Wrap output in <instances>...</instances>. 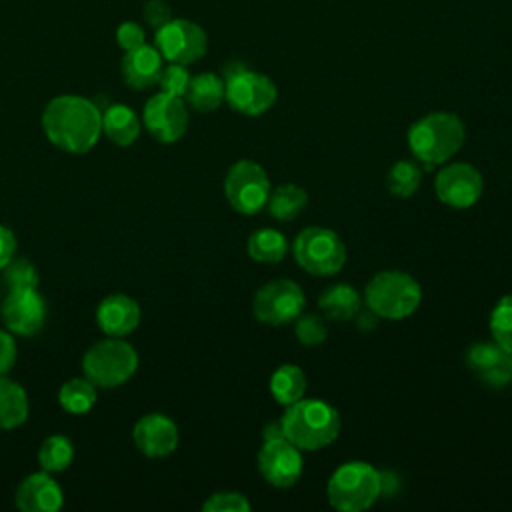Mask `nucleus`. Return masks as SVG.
Listing matches in <instances>:
<instances>
[{
  "mask_svg": "<svg viewBox=\"0 0 512 512\" xmlns=\"http://www.w3.org/2000/svg\"><path fill=\"white\" fill-rule=\"evenodd\" d=\"M42 130L56 148L86 154L102 136V110L84 96L60 94L44 106Z\"/></svg>",
  "mask_w": 512,
  "mask_h": 512,
  "instance_id": "nucleus-1",
  "label": "nucleus"
},
{
  "mask_svg": "<svg viewBox=\"0 0 512 512\" xmlns=\"http://www.w3.org/2000/svg\"><path fill=\"white\" fill-rule=\"evenodd\" d=\"M340 414L318 398H300L288 404L282 418V434L300 450H322L338 438Z\"/></svg>",
  "mask_w": 512,
  "mask_h": 512,
  "instance_id": "nucleus-2",
  "label": "nucleus"
},
{
  "mask_svg": "<svg viewBox=\"0 0 512 512\" xmlns=\"http://www.w3.org/2000/svg\"><path fill=\"white\" fill-rule=\"evenodd\" d=\"M464 122L452 112H430L408 130V146L416 160L428 166L446 164L464 144Z\"/></svg>",
  "mask_w": 512,
  "mask_h": 512,
  "instance_id": "nucleus-3",
  "label": "nucleus"
},
{
  "mask_svg": "<svg viewBox=\"0 0 512 512\" xmlns=\"http://www.w3.org/2000/svg\"><path fill=\"white\" fill-rule=\"evenodd\" d=\"M368 310L386 320L412 316L422 302V288L414 276L402 270H382L374 274L364 288Z\"/></svg>",
  "mask_w": 512,
  "mask_h": 512,
  "instance_id": "nucleus-4",
  "label": "nucleus"
},
{
  "mask_svg": "<svg viewBox=\"0 0 512 512\" xmlns=\"http://www.w3.org/2000/svg\"><path fill=\"white\" fill-rule=\"evenodd\" d=\"M382 494V474L368 462L350 460L340 464L326 486L332 508L340 512H362Z\"/></svg>",
  "mask_w": 512,
  "mask_h": 512,
  "instance_id": "nucleus-5",
  "label": "nucleus"
},
{
  "mask_svg": "<svg viewBox=\"0 0 512 512\" xmlns=\"http://www.w3.org/2000/svg\"><path fill=\"white\" fill-rule=\"evenodd\" d=\"M138 368V352L124 338L108 336L92 344L82 356L84 376L96 388H116L128 382Z\"/></svg>",
  "mask_w": 512,
  "mask_h": 512,
  "instance_id": "nucleus-6",
  "label": "nucleus"
},
{
  "mask_svg": "<svg viewBox=\"0 0 512 512\" xmlns=\"http://www.w3.org/2000/svg\"><path fill=\"white\" fill-rule=\"evenodd\" d=\"M296 264L312 276H332L346 264V246L342 238L322 226H310L298 232L292 242Z\"/></svg>",
  "mask_w": 512,
  "mask_h": 512,
  "instance_id": "nucleus-7",
  "label": "nucleus"
},
{
  "mask_svg": "<svg viewBox=\"0 0 512 512\" xmlns=\"http://www.w3.org/2000/svg\"><path fill=\"white\" fill-rule=\"evenodd\" d=\"M224 84V100L244 116H260L268 112L278 96L276 84L268 76L236 64L226 70Z\"/></svg>",
  "mask_w": 512,
  "mask_h": 512,
  "instance_id": "nucleus-8",
  "label": "nucleus"
},
{
  "mask_svg": "<svg viewBox=\"0 0 512 512\" xmlns=\"http://www.w3.org/2000/svg\"><path fill=\"white\" fill-rule=\"evenodd\" d=\"M270 180L266 170L254 160L234 162L224 178V196L228 204L246 216L260 212L270 196Z\"/></svg>",
  "mask_w": 512,
  "mask_h": 512,
  "instance_id": "nucleus-9",
  "label": "nucleus"
},
{
  "mask_svg": "<svg viewBox=\"0 0 512 512\" xmlns=\"http://www.w3.org/2000/svg\"><path fill=\"white\" fill-rule=\"evenodd\" d=\"M306 304V296L294 280L276 278L260 286L252 300V312L258 322L282 326L296 320Z\"/></svg>",
  "mask_w": 512,
  "mask_h": 512,
  "instance_id": "nucleus-10",
  "label": "nucleus"
},
{
  "mask_svg": "<svg viewBox=\"0 0 512 512\" xmlns=\"http://www.w3.org/2000/svg\"><path fill=\"white\" fill-rule=\"evenodd\" d=\"M154 46L164 60L188 66L206 54L208 38L200 24L186 18H172L156 30Z\"/></svg>",
  "mask_w": 512,
  "mask_h": 512,
  "instance_id": "nucleus-11",
  "label": "nucleus"
},
{
  "mask_svg": "<svg viewBox=\"0 0 512 512\" xmlns=\"http://www.w3.org/2000/svg\"><path fill=\"white\" fill-rule=\"evenodd\" d=\"M142 122L148 134L162 144L180 140L188 128V108L184 98L160 90L146 100Z\"/></svg>",
  "mask_w": 512,
  "mask_h": 512,
  "instance_id": "nucleus-12",
  "label": "nucleus"
},
{
  "mask_svg": "<svg viewBox=\"0 0 512 512\" xmlns=\"http://www.w3.org/2000/svg\"><path fill=\"white\" fill-rule=\"evenodd\" d=\"M256 466L260 476L276 486V488H290L302 476V454L290 440L284 436L264 438V444L258 450Z\"/></svg>",
  "mask_w": 512,
  "mask_h": 512,
  "instance_id": "nucleus-13",
  "label": "nucleus"
},
{
  "mask_svg": "<svg viewBox=\"0 0 512 512\" xmlns=\"http://www.w3.org/2000/svg\"><path fill=\"white\" fill-rule=\"evenodd\" d=\"M484 190L482 174L468 162H452L440 168L434 178L436 198L456 210L474 206Z\"/></svg>",
  "mask_w": 512,
  "mask_h": 512,
  "instance_id": "nucleus-14",
  "label": "nucleus"
},
{
  "mask_svg": "<svg viewBox=\"0 0 512 512\" xmlns=\"http://www.w3.org/2000/svg\"><path fill=\"white\" fill-rule=\"evenodd\" d=\"M0 314L8 332L16 336H34L44 328L46 302L36 288L8 290V296L0 304Z\"/></svg>",
  "mask_w": 512,
  "mask_h": 512,
  "instance_id": "nucleus-15",
  "label": "nucleus"
},
{
  "mask_svg": "<svg viewBox=\"0 0 512 512\" xmlns=\"http://www.w3.org/2000/svg\"><path fill=\"white\" fill-rule=\"evenodd\" d=\"M466 368L490 388H504L512 382V352L498 342H474L464 354Z\"/></svg>",
  "mask_w": 512,
  "mask_h": 512,
  "instance_id": "nucleus-16",
  "label": "nucleus"
},
{
  "mask_svg": "<svg viewBox=\"0 0 512 512\" xmlns=\"http://www.w3.org/2000/svg\"><path fill=\"white\" fill-rule=\"evenodd\" d=\"M132 440L138 452H142L144 456L164 458L176 450L180 434L176 422L170 416L150 412L136 420L132 428Z\"/></svg>",
  "mask_w": 512,
  "mask_h": 512,
  "instance_id": "nucleus-17",
  "label": "nucleus"
},
{
  "mask_svg": "<svg viewBox=\"0 0 512 512\" xmlns=\"http://www.w3.org/2000/svg\"><path fill=\"white\" fill-rule=\"evenodd\" d=\"M14 502L22 512H56L64 504V492L50 472L40 470L18 484Z\"/></svg>",
  "mask_w": 512,
  "mask_h": 512,
  "instance_id": "nucleus-18",
  "label": "nucleus"
},
{
  "mask_svg": "<svg viewBox=\"0 0 512 512\" xmlns=\"http://www.w3.org/2000/svg\"><path fill=\"white\" fill-rule=\"evenodd\" d=\"M140 304L128 294H110L96 308V324L106 336L124 338L140 324Z\"/></svg>",
  "mask_w": 512,
  "mask_h": 512,
  "instance_id": "nucleus-19",
  "label": "nucleus"
},
{
  "mask_svg": "<svg viewBox=\"0 0 512 512\" xmlns=\"http://www.w3.org/2000/svg\"><path fill=\"white\" fill-rule=\"evenodd\" d=\"M164 68V58L156 46L142 44L134 50L124 52L120 62L122 80L126 86L134 90H146L158 84L160 74Z\"/></svg>",
  "mask_w": 512,
  "mask_h": 512,
  "instance_id": "nucleus-20",
  "label": "nucleus"
},
{
  "mask_svg": "<svg viewBox=\"0 0 512 512\" xmlns=\"http://www.w3.org/2000/svg\"><path fill=\"white\" fill-rule=\"evenodd\" d=\"M362 306V298L352 284H332L322 290L318 296V308L326 320L346 322L358 316Z\"/></svg>",
  "mask_w": 512,
  "mask_h": 512,
  "instance_id": "nucleus-21",
  "label": "nucleus"
},
{
  "mask_svg": "<svg viewBox=\"0 0 512 512\" xmlns=\"http://www.w3.org/2000/svg\"><path fill=\"white\" fill-rule=\"evenodd\" d=\"M142 130V120L126 104H110L102 112V134L116 146H132Z\"/></svg>",
  "mask_w": 512,
  "mask_h": 512,
  "instance_id": "nucleus-22",
  "label": "nucleus"
},
{
  "mask_svg": "<svg viewBox=\"0 0 512 512\" xmlns=\"http://www.w3.org/2000/svg\"><path fill=\"white\" fill-rule=\"evenodd\" d=\"M224 94H226L224 78H220L214 72H202L190 78L184 100L196 112L208 114L224 102Z\"/></svg>",
  "mask_w": 512,
  "mask_h": 512,
  "instance_id": "nucleus-23",
  "label": "nucleus"
},
{
  "mask_svg": "<svg viewBox=\"0 0 512 512\" xmlns=\"http://www.w3.org/2000/svg\"><path fill=\"white\" fill-rule=\"evenodd\" d=\"M28 410L26 390L18 382L0 376V428L12 430L20 426L28 418Z\"/></svg>",
  "mask_w": 512,
  "mask_h": 512,
  "instance_id": "nucleus-24",
  "label": "nucleus"
},
{
  "mask_svg": "<svg viewBox=\"0 0 512 512\" xmlns=\"http://www.w3.org/2000/svg\"><path fill=\"white\" fill-rule=\"evenodd\" d=\"M270 394L272 398L282 404H294L296 400L304 398L306 392V376L300 366L296 364H282L270 376Z\"/></svg>",
  "mask_w": 512,
  "mask_h": 512,
  "instance_id": "nucleus-25",
  "label": "nucleus"
},
{
  "mask_svg": "<svg viewBox=\"0 0 512 512\" xmlns=\"http://www.w3.org/2000/svg\"><path fill=\"white\" fill-rule=\"evenodd\" d=\"M308 204V192L298 184H280L274 190H270L268 196V212L276 220H294L302 214V210Z\"/></svg>",
  "mask_w": 512,
  "mask_h": 512,
  "instance_id": "nucleus-26",
  "label": "nucleus"
},
{
  "mask_svg": "<svg viewBox=\"0 0 512 512\" xmlns=\"http://www.w3.org/2000/svg\"><path fill=\"white\" fill-rule=\"evenodd\" d=\"M246 250L248 256L260 264H278L288 252V242L280 230L260 228L250 234Z\"/></svg>",
  "mask_w": 512,
  "mask_h": 512,
  "instance_id": "nucleus-27",
  "label": "nucleus"
},
{
  "mask_svg": "<svg viewBox=\"0 0 512 512\" xmlns=\"http://www.w3.org/2000/svg\"><path fill=\"white\" fill-rule=\"evenodd\" d=\"M96 398V384L86 376L70 378L58 388V404L70 414H86L96 404Z\"/></svg>",
  "mask_w": 512,
  "mask_h": 512,
  "instance_id": "nucleus-28",
  "label": "nucleus"
},
{
  "mask_svg": "<svg viewBox=\"0 0 512 512\" xmlns=\"http://www.w3.org/2000/svg\"><path fill=\"white\" fill-rule=\"evenodd\" d=\"M74 460V446L64 434H52L44 438L38 448V462L40 468L54 474L66 470Z\"/></svg>",
  "mask_w": 512,
  "mask_h": 512,
  "instance_id": "nucleus-29",
  "label": "nucleus"
},
{
  "mask_svg": "<svg viewBox=\"0 0 512 512\" xmlns=\"http://www.w3.org/2000/svg\"><path fill=\"white\" fill-rule=\"evenodd\" d=\"M422 184V170L412 160H398L386 174V188L392 196L410 198Z\"/></svg>",
  "mask_w": 512,
  "mask_h": 512,
  "instance_id": "nucleus-30",
  "label": "nucleus"
},
{
  "mask_svg": "<svg viewBox=\"0 0 512 512\" xmlns=\"http://www.w3.org/2000/svg\"><path fill=\"white\" fill-rule=\"evenodd\" d=\"M490 334L492 340L512 352V294L502 296L490 312Z\"/></svg>",
  "mask_w": 512,
  "mask_h": 512,
  "instance_id": "nucleus-31",
  "label": "nucleus"
},
{
  "mask_svg": "<svg viewBox=\"0 0 512 512\" xmlns=\"http://www.w3.org/2000/svg\"><path fill=\"white\" fill-rule=\"evenodd\" d=\"M4 280L8 290L16 288H38V268L30 258H12L4 266Z\"/></svg>",
  "mask_w": 512,
  "mask_h": 512,
  "instance_id": "nucleus-32",
  "label": "nucleus"
},
{
  "mask_svg": "<svg viewBox=\"0 0 512 512\" xmlns=\"http://www.w3.org/2000/svg\"><path fill=\"white\" fill-rule=\"evenodd\" d=\"M326 318L320 314H300L296 318V326H294V334L298 338L300 344L304 346H318L326 340L328 336V326L324 322Z\"/></svg>",
  "mask_w": 512,
  "mask_h": 512,
  "instance_id": "nucleus-33",
  "label": "nucleus"
},
{
  "mask_svg": "<svg viewBox=\"0 0 512 512\" xmlns=\"http://www.w3.org/2000/svg\"><path fill=\"white\" fill-rule=\"evenodd\" d=\"M250 508L252 506H250L248 498L240 492H234V490L214 492L202 504L204 512H248Z\"/></svg>",
  "mask_w": 512,
  "mask_h": 512,
  "instance_id": "nucleus-34",
  "label": "nucleus"
},
{
  "mask_svg": "<svg viewBox=\"0 0 512 512\" xmlns=\"http://www.w3.org/2000/svg\"><path fill=\"white\" fill-rule=\"evenodd\" d=\"M190 72L186 70L184 64H174V62H168V66L162 68V74H160V90L162 92H168V94H174V96H180L184 98L186 90H188V84H190Z\"/></svg>",
  "mask_w": 512,
  "mask_h": 512,
  "instance_id": "nucleus-35",
  "label": "nucleus"
},
{
  "mask_svg": "<svg viewBox=\"0 0 512 512\" xmlns=\"http://www.w3.org/2000/svg\"><path fill=\"white\" fill-rule=\"evenodd\" d=\"M116 40L124 52L146 44L144 28L138 22H122L116 30Z\"/></svg>",
  "mask_w": 512,
  "mask_h": 512,
  "instance_id": "nucleus-36",
  "label": "nucleus"
},
{
  "mask_svg": "<svg viewBox=\"0 0 512 512\" xmlns=\"http://www.w3.org/2000/svg\"><path fill=\"white\" fill-rule=\"evenodd\" d=\"M142 16L150 28L158 30L172 20V10L164 0H148L142 8Z\"/></svg>",
  "mask_w": 512,
  "mask_h": 512,
  "instance_id": "nucleus-37",
  "label": "nucleus"
},
{
  "mask_svg": "<svg viewBox=\"0 0 512 512\" xmlns=\"http://www.w3.org/2000/svg\"><path fill=\"white\" fill-rule=\"evenodd\" d=\"M16 356H18V348L12 332L0 330V376H6L12 370Z\"/></svg>",
  "mask_w": 512,
  "mask_h": 512,
  "instance_id": "nucleus-38",
  "label": "nucleus"
},
{
  "mask_svg": "<svg viewBox=\"0 0 512 512\" xmlns=\"http://www.w3.org/2000/svg\"><path fill=\"white\" fill-rule=\"evenodd\" d=\"M16 248H18V242H16L14 230L0 224V270H4V266L14 258Z\"/></svg>",
  "mask_w": 512,
  "mask_h": 512,
  "instance_id": "nucleus-39",
  "label": "nucleus"
}]
</instances>
